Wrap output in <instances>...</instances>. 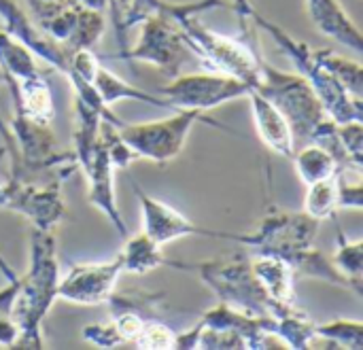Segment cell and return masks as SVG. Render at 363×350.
<instances>
[{"label":"cell","instance_id":"cell-1","mask_svg":"<svg viewBox=\"0 0 363 350\" xmlns=\"http://www.w3.org/2000/svg\"><path fill=\"white\" fill-rule=\"evenodd\" d=\"M60 261L53 232L32 227L30 266L19 276L17 295L11 308V319L17 325V340L11 349H43L40 323L57 300Z\"/></svg>","mask_w":363,"mask_h":350},{"label":"cell","instance_id":"cell-2","mask_svg":"<svg viewBox=\"0 0 363 350\" xmlns=\"http://www.w3.org/2000/svg\"><path fill=\"white\" fill-rule=\"evenodd\" d=\"M223 6V0H198V2H168L140 21V36L132 49H123L115 60H136L160 68L170 79L181 72L196 55L185 43L179 17L183 13H202L206 9Z\"/></svg>","mask_w":363,"mask_h":350},{"label":"cell","instance_id":"cell-3","mask_svg":"<svg viewBox=\"0 0 363 350\" xmlns=\"http://www.w3.org/2000/svg\"><path fill=\"white\" fill-rule=\"evenodd\" d=\"M74 117H77V128H74V157L77 166L83 170L85 181H87V198L89 204L96 206L117 230L119 236H128L123 217L117 206V196H115V183H113V162L108 155V149L104 145V138L100 134V121L104 119L98 111L74 102Z\"/></svg>","mask_w":363,"mask_h":350},{"label":"cell","instance_id":"cell-4","mask_svg":"<svg viewBox=\"0 0 363 350\" xmlns=\"http://www.w3.org/2000/svg\"><path fill=\"white\" fill-rule=\"evenodd\" d=\"M251 19L264 30L268 32L274 43L279 45V49L289 55V60L296 64L298 72L311 83V87L315 89L317 98L321 100L325 113L336 121V123H351V121H363L362 113V100L351 96L342 83L328 70L321 66V62L315 55V49L311 45H306L300 38H294L289 32H285L279 23L266 19L264 15H259L257 11H253Z\"/></svg>","mask_w":363,"mask_h":350},{"label":"cell","instance_id":"cell-5","mask_svg":"<svg viewBox=\"0 0 363 350\" xmlns=\"http://www.w3.org/2000/svg\"><path fill=\"white\" fill-rule=\"evenodd\" d=\"M166 268L198 272L200 281L219 298V302L242 310L253 317H274L279 319L294 306L277 304L266 289L259 285L257 276L251 270V264L245 261H196V264H177L166 259Z\"/></svg>","mask_w":363,"mask_h":350},{"label":"cell","instance_id":"cell-6","mask_svg":"<svg viewBox=\"0 0 363 350\" xmlns=\"http://www.w3.org/2000/svg\"><path fill=\"white\" fill-rule=\"evenodd\" d=\"M270 100L281 115L287 119L296 142H311L330 121H334L321 100L317 98L311 83L298 72H285L262 57V81L255 89Z\"/></svg>","mask_w":363,"mask_h":350},{"label":"cell","instance_id":"cell-7","mask_svg":"<svg viewBox=\"0 0 363 350\" xmlns=\"http://www.w3.org/2000/svg\"><path fill=\"white\" fill-rule=\"evenodd\" d=\"M198 13H183L179 17L185 43L194 51L196 60L213 72L230 74L245 81L253 91L262 81V55L245 38H232L219 32L204 28L198 19Z\"/></svg>","mask_w":363,"mask_h":350},{"label":"cell","instance_id":"cell-8","mask_svg":"<svg viewBox=\"0 0 363 350\" xmlns=\"http://www.w3.org/2000/svg\"><path fill=\"white\" fill-rule=\"evenodd\" d=\"M198 123H206V125L234 134L230 128L208 117L204 111L177 108L172 115L164 119H153V121H143V123H121L119 136L136 153V157H145L162 166L179 157V153L183 151L187 142L189 132Z\"/></svg>","mask_w":363,"mask_h":350},{"label":"cell","instance_id":"cell-9","mask_svg":"<svg viewBox=\"0 0 363 350\" xmlns=\"http://www.w3.org/2000/svg\"><path fill=\"white\" fill-rule=\"evenodd\" d=\"M319 223L311 215L272 208L251 232L238 234V244L251 247L259 255H274L287 264L304 249L315 244Z\"/></svg>","mask_w":363,"mask_h":350},{"label":"cell","instance_id":"cell-10","mask_svg":"<svg viewBox=\"0 0 363 350\" xmlns=\"http://www.w3.org/2000/svg\"><path fill=\"white\" fill-rule=\"evenodd\" d=\"M251 91L253 89L240 79L204 70L191 74H177L155 94L162 96L172 108H196L208 113L221 104L247 98Z\"/></svg>","mask_w":363,"mask_h":350},{"label":"cell","instance_id":"cell-11","mask_svg":"<svg viewBox=\"0 0 363 350\" xmlns=\"http://www.w3.org/2000/svg\"><path fill=\"white\" fill-rule=\"evenodd\" d=\"M0 208L28 217L36 230L53 232L66 215L62 179L40 187L30 183L26 176L11 174L9 181L0 183Z\"/></svg>","mask_w":363,"mask_h":350},{"label":"cell","instance_id":"cell-12","mask_svg":"<svg viewBox=\"0 0 363 350\" xmlns=\"http://www.w3.org/2000/svg\"><path fill=\"white\" fill-rule=\"evenodd\" d=\"M132 187H134V193L138 198L140 213H143V232L151 240H155L160 247H164L172 240H179V238H187V236H204V238L238 242L236 232H221V230H208V227L196 225L181 210L147 196L138 183H132Z\"/></svg>","mask_w":363,"mask_h":350},{"label":"cell","instance_id":"cell-13","mask_svg":"<svg viewBox=\"0 0 363 350\" xmlns=\"http://www.w3.org/2000/svg\"><path fill=\"white\" fill-rule=\"evenodd\" d=\"M123 274L121 255L102 264H74L57 283V298L79 306L106 304Z\"/></svg>","mask_w":363,"mask_h":350},{"label":"cell","instance_id":"cell-14","mask_svg":"<svg viewBox=\"0 0 363 350\" xmlns=\"http://www.w3.org/2000/svg\"><path fill=\"white\" fill-rule=\"evenodd\" d=\"M0 21L2 30L26 45L36 55V60H43L60 72H66L72 49L51 38L17 0H0Z\"/></svg>","mask_w":363,"mask_h":350},{"label":"cell","instance_id":"cell-15","mask_svg":"<svg viewBox=\"0 0 363 350\" xmlns=\"http://www.w3.org/2000/svg\"><path fill=\"white\" fill-rule=\"evenodd\" d=\"M247 98L251 102V113H253L255 130H257L259 138L264 140V145L272 153H277V155H281L285 159H291L294 153H296V136H294L287 119L262 94L251 91Z\"/></svg>","mask_w":363,"mask_h":350},{"label":"cell","instance_id":"cell-16","mask_svg":"<svg viewBox=\"0 0 363 350\" xmlns=\"http://www.w3.org/2000/svg\"><path fill=\"white\" fill-rule=\"evenodd\" d=\"M306 11H308L311 21L323 36L334 38L340 45L362 53V30L349 17L340 0H306Z\"/></svg>","mask_w":363,"mask_h":350},{"label":"cell","instance_id":"cell-17","mask_svg":"<svg viewBox=\"0 0 363 350\" xmlns=\"http://www.w3.org/2000/svg\"><path fill=\"white\" fill-rule=\"evenodd\" d=\"M13 96L15 113H21L38 123H51L55 117V104L51 85L45 74H34L23 81H9L6 83Z\"/></svg>","mask_w":363,"mask_h":350},{"label":"cell","instance_id":"cell-18","mask_svg":"<svg viewBox=\"0 0 363 350\" xmlns=\"http://www.w3.org/2000/svg\"><path fill=\"white\" fill-rule=\"evenodd\" d=\"M251 270L257 276L259 285L266 289V293L283 306H294L296 304V272L294 268L274 255H255L251 261Z\"/></svg>","mask_w":363,"mask_h":350},{"label":"cell","instance_id":"cell-19","mask_svg":"<svg viewBox=\"0 0 363 350\" xmlns=\"http://www.w3.org/2000/svg\"><path fill=\"white\" fill-rule=\"evenodd\" d=\"M94 85H96V91L100 94V98H102V102L106 106H113L119 100H136V102L153 104V106H160V108H172L155 91H143V89L130 85L128 81H123L121 77H117L115 72H111L104 66H98L96 77H94Z\"/></svg>","mask_w":363,"mask_h":350},{"label":"cell","instance_id":"cell-20","mask_svg":"<svg viewBox=\"0 0 363 350\" xmlns=\"http://www.w3.org/2000/svg\"><path fill=\"white\" fill-rule=\"evenodd\" d=\"M0 68L6 77L4 85L9 81H23L34 74H40L36 55L17 38H13L6 30H2V26H0Z\"/></svg>","mask_w":363,"mask_h":350},{"label":"cell","instance_id":"cell-21","mask_svg":"<svg viewBox=\"0 0 363 350\" xmlns=\"http://www.w3.org/2000/svg\"><path fill=\"white\" fill-rule=\"evenodd\" d=\"M291 159H294L296 172L304 185L323 181V179L340 172V164L336 162V157L325 147H321L317 142H306L298 153H294Z\"/></svg>","mask_w":363,"mask_h":350},{"label":"cell","instance_id":"cell-22","mask_svg":"<svg viewBox=\"0 0 363 350\" xmlns=\"http://www.w3.org/2000/svg\"><path fill=\"white\" fill-rule=\"evenodd\" d=\"M119 255L123 264V274H147L166 264L162 247L155 240H151L145 232L132 236Z\"/></svg>","mask_w":363,"mask_h":350},{"label":"cell","instance_id":"cell-23","mask_svg":"<svg viewBox=\"0 0 363 350\" xmlns=\"http://www.w3.org/2000/svg\"><path fill=\"white\" fill-rule=\"evenodd\" d=\"M315 55L317 60L321 62L323 68H328L340 83L342 87L362 100V91H363V68L362 62L357 60H349L332 49H315Z\"/></svg>","mask_w":363,"mask_h":350},{"label":"cell","instance_id":"cell-24","mask_svg":"<svg viewBox=\"0 0 363 350\" xmlns=\"http://www.w3.org/2000/svg\"><path fill=\"white\" fill-rule=\"evenodd\" d=\"M338 210V174L328 176L323 181L306 185L304 213L317 221H325L336 217Z\"/></svg>","mask_w":363,"mask_h":350},{"label":"cell","instance_id":"cell-25","mask_svg":"<svg viewBox=\"0 0 363 350\" xmlns=\"http://www.w3.org/2000/svg\"><path fill=\"white\" fill-rule=\"evenodd\" d=\"M106 32V21H104V11L96 9H79L77 23L72 28L70 38L66 40L68 49H94L100 38Z\"/></svg>","mask_w":363,"mask_h":350},{"label":"cell","instance_id":"cell-26","mask_svg":"<svg viewBox=\"0 0 363 350\" xmlns=\"http://www.w3.org/2000/svg\"><path fill=\"white\" fill-rule=\"evenodd\" d=\"M317 338H321L325 344H332V349H363V325L362 321H349L338 319L332 323L315 325Z\"/></svg>","mask_w":363,"mask_h":350},{"label":"cell","instance_id":"cell-27","mask_svg":"<svg viewBox=\"0 0 363 350\" xmlns=\"http://www.w3.org/2000/svg\"><path fill=\"white\" fill-rule=\"evenodd\" d=\"M334 266L351 281L362 283L363 278V249L362 242H351L345 232L338 227V247L334 253Z\"/></svg>","mask_w":363,"mask_h":350},{"label":"cell","instance_id":"cell-28","mask_svg":"<svg viewBox=\"0 0 363 350\" xmlns=\"http://www.w3.org/2000/svg\"><path fill=\"white\" fill-rule=\"evenodd\" d=\"M177 332H172L168 325L147 319L140 334L132 342L134 349L140 350H174L177 349Z\"/></svg>","mask_w":363,"mask_h":350},{"label":"cell","instance_id":"cell-29","mask_svg":"<svg viewBox=\"0 0 363 350\" xmlns=\"http://www.w3.org/2000/svg\"><path fill=\"white\" fill-rule=\"evenodd\" d=\"M72 4H77V0H26L23 9L43 30H47Z\"/></svg>","mask_w":363,"mask_h":350},{"label":"cell","instance_id":"cell-30","mask_svg":"<svg viewBox=\"0 0 363 350\" xmlns=\"http://www.w3.org/2000/svg\"><path fill=\"white\" fill-rule=\"evenodd\" d=\"M83 338L87 342H91L94 346H98V349H117V346L123 344L119 334H117V329H115V325H113V321L87 325L83 329Z\"/></svg>","mask_w":363,"mask_h":350},{"label":"cell","instance_id":"cell-31","mask_svg":"<svg viewBox=\"0 0 363 350\" xmlns=\"http://www.w3.org/2000/svg\"><path fill=\"white\" fill-rule=\"evenodd\" d=\"M338 138L345 147V151L351 155L353 162L362 164L363 153V128L362 121H351V123H338Z\"/></svg>","mask_w":363,"mask_h":350},{"label":"cell","instance_id":"cell-32","mask_svg":"<svg viewBox=\"0 0 363 350\" xmlns=\"http://www.w3.org/2000/svg\"><path fill=\"white\" fill-rule=\"evenodd\" d=\"M162 2L164 0H132L128 11H125V17H123V32H128L130 28L145 21L149 15H153L160 9Z\"/></svg>","mask_w":363,"mask_h":350},{"label":"cell","instance_id":"cell-33","mask_svg":"<svg viewBox=\"0 0 363 350\" xmlns=\"http://www.w3.org/2000/svg\"><path fill=\"white\" fill-rule=\"evenodd\" d=\"M6 77L0 68V85H4ZM0 138H2V147L6 149V155L11 157V174H19L23 176V170H21V162H19V155H17V147H15V140L11 136V130L9 125L4 123V119L0 117Z\"/></svg>","mask_w":363,"mask_h":350},{"label":"cell","instance_id":"cell-34","mask_svg":"<svg viewBox=\"0 0 363 350\" xmlns=\"http://www.w3.org/2000/svg\"><path fill=\"white\" fill-rule=\"evenodd\" d=\"M130 2H132V0H108L111 13H113V26H115L117 38H119L121 51L125 49V32H123V17H125V11H128Z\"/></svg>","mask_w":363,"mask_h":350},{"label":"cell","instance_id":"cell-35","mask_svg":"<svg viewBox=\"0 0 363 350\" xmlns=\"http://www.w3.org/2000/svg\"><path fill=\"white\" fill-rule=\"evenodd\" d=\"M232 4H234V11L240 17V23H247V19H251V15L255 11L253 4H251V0H232Z\"/></svg>","mask_w":363,"mask_h":350},{"label":"cell","instance_id":"cell-36","mask_svg":"<svg viewBox=\"0 0 363 350\" xmlns=\"http://www.w3.org/2000/svg\"><path fill=\"white\" fill-rule=\"evenodd\" d=\"M77 2L85 9H96V11H104L108 6V0H77Z\"/></svg>","mask_w":363,"mask_h":350},{"label":"cell","instance_id":"cell-37","mask_svg":"<svg viewBox=\"0 0 363 350\" xmlns=\"http://www.w3.org/2000/svg\"><path fill=\"white\" fill-rule=\"evenodd\" d=\"M4 157H6V149H4V147L0 145V162H2Z\"/></svg>","mask_w":363,"mask_h":350}]
</instances>
